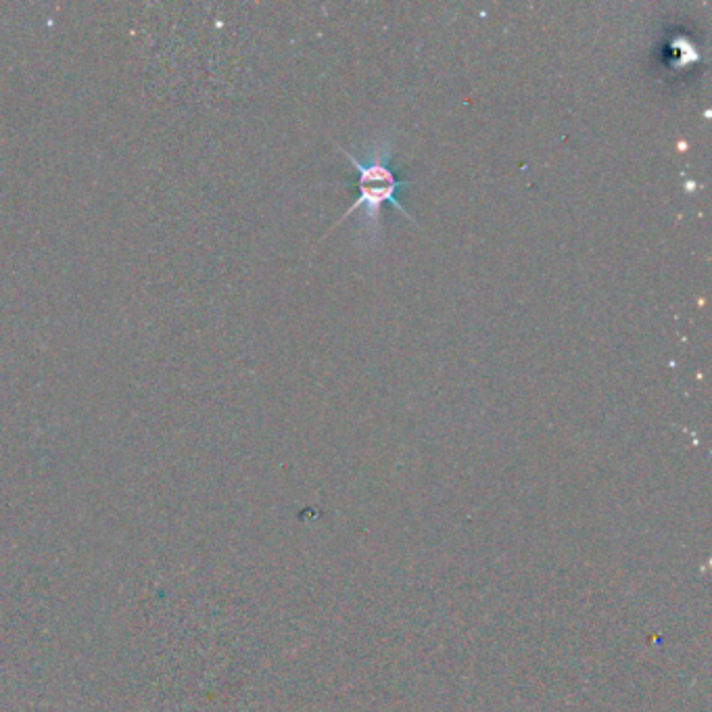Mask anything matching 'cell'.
<instances>
[{"mask_svg": "<svg viewBox=\"0 0 712 712\" xmlns=\"http://www.w3.org/2000/svg\"><path fill=\"white\" fill-rule=\"evenodd\" d=\"M341 153L353 165L355 191H358V197H355L353 205L343 213V216L330 226V230L337 228L341 222H345L351 213L362 209L360 228H364L368 232L372 243H378L383 236V207L385 205L395 207L408 222H414V218L406 211V207L401 205V193L410 186V180L399 178L395 168L391 165L393 142L389 136H381L372 142L366 161H360L358 157H353L345 149H341Z\"/></svg>", "mask_w": 712, "mask_h": 712, "instance_id": "cell-1", "label": "cell"}]
</instances>
